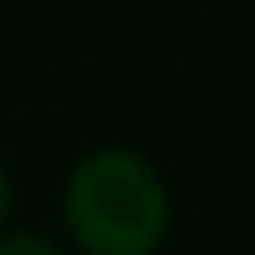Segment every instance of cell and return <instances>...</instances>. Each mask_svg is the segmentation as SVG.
<instances>
[{
    "mask_svg": "<svg viewBox=\"0 0 255 255\" xmlns=\"http://www.w3.org/2000/svg\"><path fill=\"white\" fill-rule=\"evenodd\" d=\"M170 185L130 145L85 150L60 185V225L75 255H155L170 235Z\"/></svg>",
    "mask_w": 255,
    "mask_h": 255,
    "instance_id": "obj_1",
    "label": "cell"
},
{
    "mask_svg": "<svg viewBox=\"0 0 255 255\" xmlns=\"http://www.w3.org/2000/svg\"><path fill=\"white\" fill-rule=\"evenodd\" d=\"M0 255H70L45 230H0Z\"/></svg>",
    "mask_w": 255,
    "mask_h": 255,
    "instance_id": "obj_2",
    "label": "cell"
},
{
    "mask_svg": "<svg viewBox=\"0 0 255 255\" xmlns=\"http://www.w3.org/2000/svg\"><path fill=\"white\" fill-rule=\"evenodd\" d=\"M10 210H15V175H10L5 150H0V230L10 225Z\"/></svg>",
    "mask_w": 255,
    "mask_h": 255,
    "instance_id": "obj_3",
    "label": "cell"
}]
</instances>
